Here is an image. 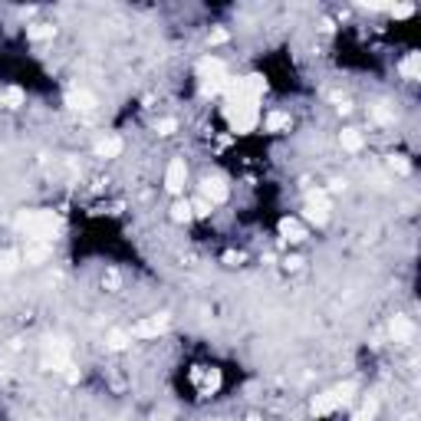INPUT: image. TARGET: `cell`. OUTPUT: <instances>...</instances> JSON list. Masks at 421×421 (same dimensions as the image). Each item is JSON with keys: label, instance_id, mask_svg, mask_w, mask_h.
<instances>
[{"label": "cell", "instance_id": "obj_1", "mask_svg": "<svg viewBox=\"0 0 421 421\" xmlns=\"http://www.w3.org/2000/svg\"><path fill=\"white\" fill-rule=\"evenodd\" d=\"M14 227L27 237V241L50 244L60 234V214H56V210H20Z\"/></svg>", "mask_w": 421, "mask_h": 421}, {"label": "cell", "instance_id": "obj_2", "mask_svg": "<svg viewBox=\"0 0 421 421\" xmlns=\"http://www.w3.org/2000/svg\"><path fill=\"white\" fill-rule=\"evenodd\" d=\"M195 79H197V86H201L204 96H221L224 86L230 83V69H227V63L221 60V56H210L208 53L204 60L197 63Z\"/></svg>", "mask_w": 421, "mask_h": 421}, {"label": "cell", "instance_id": "obj_3", "mask_svg": "<svg viewBox=\"0 0 421 421\" xmlns=\"http://www.w3.org/2000/svg\"><path fill=\"white\" fill-rule=\"evenodd\" d=\"M352 398H356V382H343V385H336V389H330V391H319L313 398V415L316 418H326L332 411L346 408Z\"/></svg>", "mask_w": 421, "mask_h": 421}, {"label": "cell", "instance_id": "obj_4", "mask_svg": "<svg viewBox=\"0 0 421 421\" xmlns=\"http://www.w3.org/2000/svg\"><path fill=\"white\" fill-rule=\"evenodd\" d=\"M330 217H332V201H330V195H326V191H313V195L306 197V204H303L300 221H303V224L323 227V224H330Z\"/></svg>", "mask_w": 421, "mask_h": 421}, {"label": "cell", "instance_id": "obj_5", "mask_svg": "<svg viewBox=\"0 0 421 421\" xmlns=\"http://www.w3.org/2000/svg\"><path fill=\"white\" fill-rule=\"evenodd\" d=\"M197 197H201V201H208L210 208H221L227 197H230V188H227L224 178H217V175H204L201 184H197Z\"/></svg>", "mask_w": 421, "mask_h": 421}, {"label": "cell", "instance_id": "obj_6", "mask_svg": "<svg viewBox=\"0 0 421 421\" xmlns=\"http://www.w3.org/2000/svg\"><path fill=\"white\" fill-rule=\"evenodd\" d=\"M184 188H188V162L171 158L165 165V191L171 197H184Z\"/></svg>", "mask_w": 421, "mask_h": 421}, {"label": "cell", "instance_id": "obj_7", "mask_svg": "<svg viewBox=\"0 0 421 421\" xmlns=\"http://www.w3.org/2000/svg\"><path fill=\"white\" fill-rule=\"evenodd\" d=\"M165 330H168V316H145L129 330V336L132 339H158Z\"/></svg>", "mask_w": 421, "mask_h": 421}, {"label": "cell", "instance_id": "obj_8", "mask_svg": "<svg viewBox=\"0 0 421 421\" xmlns=\"http://www.w3.org/2000/svg\"><path fill=\"white\" fill-rule=\"evenodd\" d=\"M122 151H125V142H122L119 136H102L99 142H96V158H119Z\"/></svg>", "mask_w": 421, "mask_h": 421}, {"label": "cell", "instance_id": "obj_9", "mask_svg": "<svg viewBox=\"0 0 421 421\" xmlns=\"http://www.w3.org/2000/svg\"><path fill=\"white\" fill-rule=\"evenodd\" d=\"M391 339L402 343V346L411 343V339H415V323H411L408 316H395V319H391Z\"/></svg>", "mask_w": 421, "mask_h": 421}, {"label": "cell", "instance_id": "obj_10", "mask_svg": "<svg viewBox=\"0 0 421 421\" xmlns=\"http://www.w3.org/2000/svg\"><path fill=\"white\" fill-rule=\"evenodd\" d=\"M66 105L73 109V112H92L96 109V96L89 89H73L66 96Z\"/></svg>", "mask_w": 421, "mask_h": 421}, {"label": "cell", "instance_id": "obj_11", "mask_svg": "<svg viewBox=\"0 0 421 421\" xmlns=\"http://www.w3.org/2000/svg\"><path fill=\"white\" fill-rule=\"evenodd\" d=\"M280 234H283V241L300 244L303 237H306V224H303L300 217H283V221H280Z\"/></svg>", "mask_w": 421, "mask_h": 421}, {"label": "cell", "instance_id": "obj_12", "mask_svg": "<svg viewBox=\"0 0 421 421\" xmlns=\"http://www.w3.org/2000/svg\"><path fill=\"white\" fill-rule=\"evenodd\" d=\"M171 224H191L195 221V210H191V197H175L171 204Z\"/></svg>", "mask_w": 421, "mask_h": 421}, {"label": "cell", "instance_id": "obj_13", "mask_svg": "<svg viewBox=\"0 0 421 421\" xmlns=\"http://www.w3.org/2000/svg\"><path fill=\"white\" fill-rule=\"evenodd\" d=\"M339 145L346 151H359L362 145H365V132H362V129H343V132H339Z\"/></svg>", "mask_w": 421, "mask_h": 421}, {"label": "cell", "instance_id": "obj_14", "mask_svg": "<svg viewBox=\"0 0 421 421\" xmlns=\"http://www.w3.org/2000/svg\"><path fill=\"white\" fill-rule=\"evenodd\" d=\"M20 263H23V260H20V250H3V254H0V270L14 273Z\"/></svg>", "mask_w": 421, "mask_h": 421}, {"label": "cell", "instance_id": "obj_15", "mask_svg": "<svg viewBox=\"0 0 421 421\" xmlns=\"http://www.w3.org/2000/svg\"><path fill=\"white\" fill-rule=\"evenodd\" d=\"M155 132H158V136H175V132H178V119H175V116L158 119V122H155Z\"/></svg>", "mask_w": 421, "mask_h": 421}, {"label": "cell", "instance_id": "obj_16", "mask_svg": "<svg viewBox=\"0 0 421 421\" xmlns=\"http://www.w3.org/2000/svg\"><path fill=\"white\" fill-rule=\"evenodd\" d=\"M402 76H405L408 83H415V79H418V53H411V56L402 63Z\"/></svg>", "mask_w": 421, "mask_h": 421}, {"label": "cell", "instance_id": "obj_17", "mask_svg": "<svg viewBox=\"0 0 421 421\" xmlns=\"http://www.w3.org/2000/svg\"><path fill=\"white\" fill-rule=\"evenodd\" d=\"M389 14L395 17V20H408V17L415 14V7H411V3H398V7H391Z\"/></svg>", "mask_w": 421, "mask_h": 421}, {"label": "cell", "instance_id": "obj_18", "mask_svg": "<svg viewBox=\"0 0 421 421\" xmlns=\"http://www.w3.org/2000/svg\"><path fill=\"white\" fill-rule=\"evenodd\" d=\"M391 168H395L398 175H408V171H411V165H408V162L402 158V155H395V158H391Z\"/></svg>", "mask_w": 421, "mask_h": 421}]
</instances>
